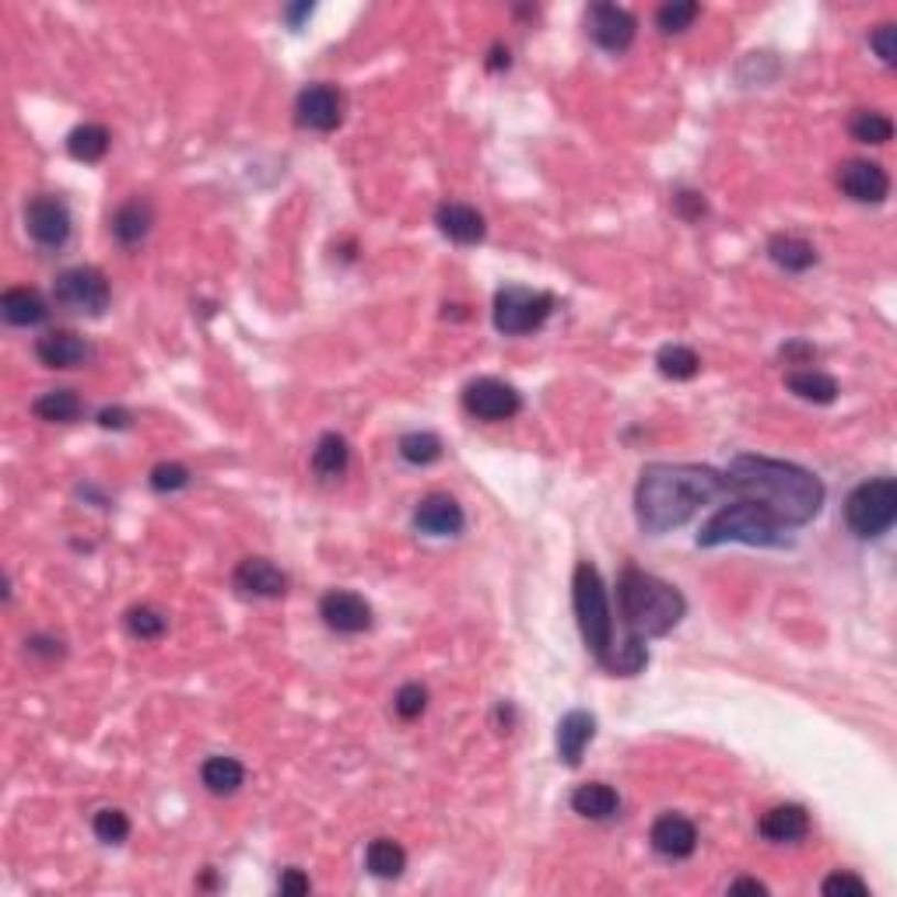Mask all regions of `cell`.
<instances>
[{"mask_svg":"<svg viewBox=\"0 0 897 897\" xmlns=\"http://www.w3.org/2000/svg\"><path fill=\"white\" fill-rule=\"evenodd\" d=\"M435 225H438V232H442L446 239H452L456 245H477L484 236H488V225H484V215L481 211H473L470 204H442L435 211Z\"/></svg>","mask_w":897,"mask_h":897,"instance_id":"19","label":"cell"},{"mask_svg":"<svg viewBox=\"0 0 897 897\" xmlns=\"http://www.w3.org/2000/svg\"><path fill=\"white\" fill-rule=\"evenodd\" d=\"M617 606L627 624V632L638 638H663L687 614V600L677 586L648 576L642 568L627 565L617 582Z\"/></svg>","mask_w":897,"mask_h":897,"instance_id":"4","label":"cell"},{"mask_svg":"<svg viewBox=\"0 0 897 897\" xmlns=\"http://www.w3.org/2000/svg\"><path fill=\"white\" fill-rule=\"evenodd\" d=\"M550 313H555V295L547 292L508 284V288L494 295V327L505 337H523V333L540 330Z\"/></svg>","mask_w":897,"mask_h":897,"instance_id":"7","label":"cell"},{"mask_svg":"<svg viewBox=\"0 0 897 897\" xmlns=\"http://www.w3.org/2000/svg\"><path fill=\"white\" fill-rule=\"evenodd\" d=\"M200 778H204L207 792L232 796V792H239V786L245 781V768L239 765L236 757H207L204 768H200Z\"/></svg>","mask_w":897,"mask_h":897,"instance_id":"30","label":"cell"},{"mask_svg":"<svg viewBox=\"0 0 897 897\" xmlns=\"http://www.w3.org/2000/svg\"><path fill=\"white\" fill-rule=\"evenodd\" d=\"M820 890H824L828 897H866L869 884L863 880V876L849 873V869H838V873L828 876L824 884H820Z\"/></svg>","mask_w":897,"mask_h":897,"instance_id":"39","label":"cell"},{"mask_svg":"<svg viewBox=\"0 0 897 897\" xmlns=\"http://www.w3.org/2000/svg\"><path fill=\"white\" fill-rule=\"evenodd\" d=\"M733 894H768V887L761 884V880H751V876H740V880L730 884Z\"/></svg>","mask_w":897,"mask_h":897,"instance_id":"45","label":"cell"},{"mask_svg":"<svg viewBox=\"0 0 897 897\" xmlns=\"http://www.w3.org/2000/svg\"><path fill=\"white\" fill-rule=\"evenodd\" d=\"M789 393H796L799 400H810V404H834L838 400V383L820 369H796L786 375Z\"/></svg>","mask_w":897,"mask_h":897,"instance_id":"27","label":"cell"},{"mask_svg":"<svg viewBox=\"0 0 897 897\" xmlns=\"http://www.w3.org/2000/svg\"><path fill=\"white\" fill-rule=\"evenodd\" d=\"M232 582L239 593L245 597H260V600H277L288 593V576L266 558H245L232 571Z\"/></svg>","mask_w":897,"mask_h":897,"instance_id":"16","label":"cell"},{"mask_svg":"<svg viewBox=\"0 0 897 897\" xmlns=\"http://www.w3.org/2000/svg\"><path fill=\"white\" fill-rule=\"evenodd\" d=\"M414 526L428 533V537H456V533H463L467 515H463V505L456 502L452 494L435 491L414 508Z\"/></svg>","mask_w":897,"mask_h":897,"instance_id":"15","label":"cell"},{"mask_svg":"<svg viewBox=\"0 0 897 897\" xmlns=\"http://www.w3.org/2000/svg\"><path fill=\"white\" fill-rule=\"evenodd\" d=\"M0 313L11 322V327H40L50 316L46 298L35 288H8L0 295Z\"/></svg>","mask_w":897,"mask_h":897,"instance_id":"22","label":"cell"},{"mask_svg":"<svg viewBox=\"0 0 897 897\" xmlns=\"http://www.w3.org/2000/svg\"><path fill=\"white\" fill-rule=\"evenodd\" d=\"M127 627H130L133 638L155 642V638L165 635L168 621H165V614H158L155 606H133V610H127Z\"/></svg>","mask_w":897,"mask_h":897,"instance_id":"37","label":"cell"},{"mask_svg":"<svg viewBox=\"0 0 897 897\" xmlns=\"http://www.w3.org/2000/svg\"><path fill=\"white\" fill-rule=\"evenodd\" d=\"M151 225H155V211H151L147 200H127L117 215H112V236L123 245H138L147 239Z\"/></svg>","mask_w":897,"mask_h":897,"instance_id":"24","label":"cell"},{"mask_svg":"<svg viewBox=\"0 0 897 897\" xmlns=\"http://www.w3.org/2000/svg\"><path fill=\"white\" fill-rule=\"evenodd\" d=\"M91 831H95V838H99V842H106V845H123L127 838H130V817H127L123 810L106 807V810L95 813Z\"/></svg>","mask_w":897,"mask_h":897,"instance_id":"36","label":"cell"},{"mask_svg":"<svg viewBox=\"0 0 897 897\" xmlns=\"http://www.w3.org/2000/svg\"><path fill=\"white\" fill-rule=\"evenodd\" d=\"M571 810L586 820H610L621 810V796L617 789H610L606 781H586V786L571 792Z\"/></svg>","mask_w":897,"mask_h":897,"instance_id":"23","label":"cell"},{"mask_svg":"<svg viewBox=\"0 0 897 897\" xmlns=\"http://www.w3.org/2000/svg\"><path fill=\"white\" fill-rule=\"evenodd\" d=\"M586 32L589 40H593L600 50L606 53H621L635 43V32H638V22L635 14L627 8H617V4H593L586 11Z\"/></svg>","mask_w":897,"mask_h":897,"instance_id":"10","label":"cell"},{"mask_svg":"<svg viewBox=\"0 0 897 897\" xmlns=\"http://www.w3.org/2000/svg\"><path fill=\"white\" fill-rule=\"evenodd\" d=\"M571 603H576V617H579V632L586 648L606 666L614 677H635L645 670L648 663V648L645 638L638 635H617L614 632V614H610V597L606 586L600 579V571L582 561L576 568V579H571Z\"/></svg>","mask_w":897,"mask_h":897,"instance_id":"3","label":"cell"},{"mask_svg":"<svg viewBox=\"0 0 897 897\" xmlns=\"http://www.w3.org/2000/svg\"><path fill=\"white\" fill-rule=\"evenodd\" d=\"M351 463V446H348V438L337 435V431H327L316 442L313 449V470L322 477V481H337V477H343V470H348Z\"/></svg>","mask_w":897,"mask_h":897,"instance_id":"25","label":"cell"},{"mask_svg":"<svg viewBox=\"0 0 897 897\" xmlns=\"http://www.w3.org/2000/svg\"><path fill=\"white\" fill-rule=\"evenodd\" d=\"M768 256L775 266H781V271H789V274H803L817 263V250L799 236H775L768 242Z\"/></svg>","mask_w":897,"mask_h":897,"instance_id":"26","label":"cell"},{"mask_svg":"<svg viewBox=\"0 0 897 897\" xmlns=\"http://www.w3.org/2000/svg\"><path fill=\"white\" fill-rule=\"evenodd\" d=\"M648 842L666 858H687L698 849V828L680 813H663L648 831Z\"/></svg>","mask_w":897,"mask_h":897,"instance_id":"18","label":"cell"},{"mask_svg":"<svg viewBox=\"0 0 897 897\" xmlns=\"http://www.w3.org/2000/svg\"><path fill=\"white\" fill-rule=\"evenodd\" d=\"M869 46L876 50V56H880V61H884L887 67H894V61H897V29H894L890 22L876 25V29L869 32Z\"/></svg>","mask_w":897,"mask_h":897,"instance_id":"41","label":"cell"},{"mask_svg":"<svg viewBox=\"0 0 897 897\" xmlns=\"http://www.w3.org/2000/svg\"><path fill=\"white\" fill-rule=\"evenodd\" d=\"M674 204H677V215L683 221H698L704 215V197L694 194V189H680V194L674 197Z\"/></svg>","mask_w":897,"mask_h":897,"instance_id":"42","label":"cell"},{"mask_svg":"<svg viewBox=\"0 0 897 897\" xmlns=\"http://www.w3.org/2000/svg\"><path fill=\"white\" fill-rule=\"evenodd\" d=\"M656 365L666 379L683 383V379H694L701 372V358L691 348H683V343H670V348H663L656 354Z\"/></svg>","mask_w":897,"mask_h":897,"instance_id":"33","label":"cell"},{"mask_svg":"<svg viewBox=\"0 0 897 897\" xmlns=\"http://www.w3.org/2000/svg\"><path fill=\"white\" fill-rule=\"evenodd\" d=\"M109 130L102 123H81V127H74L70 130V138H67V151H70V158H78L85 165H95V162H102L106 158V151H109Z\"/></svg>","mask_w":897,"mask_h":897,"instance_id":"28","label":"cell"},{"mask_svg":"<svg viewBox=\"0 0 897 897\" xmlns=\"http://www.w3.org/2000/svg\"><path fill=\"white\" fill-rule=\"evenodd\" d=\"M722 544H751V547H786L789 533L775 515L751 499H740L719 508L698 533V547H722Z\"/></svg>","mask_w":897,"mask_h":897,"instance_id":"5","label":"cell"},{"mask_svg":"<svg viewBox=\"0 0 897 897\" xmlns=\"http://www.w3.org/2000/svg\"><path fill=\"white\" fill-rule=\"evenodd\" d=\"M281 894H309V876H305L302 869H284L281 873V880H277Z\"/></svg>","mask_w":897,"mask_h":897,"instance_id":"43","label":"cell"},{"mask_svg":"<svg viewBox=\"0 0 897 897\" xmlns=\"http://www.w3.org/2000/svg\"><path fill=\"white\" fill-rule=\"evenodd\" d=\"M147 484L155 488L158 494H172V491H183L189 484V470L183 463H158L151 470Z\"/></svg>","mask_w":897,"mask_h":897,"instance_id":"40","label":"cell"},{"mask_svg":"<svg viewBox=\"0 0 897 897\" xmlns=\"http://www.w3.org/2000/svg\"><path fill=\"white\" fill-rule=\"evenodd\" d=\"M726 477H730L733 494L765 505L786 529L807 526L820 512V505H824V484H820V477L786 460L736 456Z\"/></svg>","mask_w":897,"mask_h":897,"instance_id":"2","label":"cell"},{"mask_svg":"<svg viewBox=\"0 0 897 897\" xmlns=\"http://www.w3.org/2000/svg\"><path fill=\"white\" fill-rule=\"evenodd\" d=\"M897 519V484L890 477H876V481L858 484L845 502V523L855 537H880Z\"/></svg>","mask_w":897,"mask_h":897,"instance_id":"6","label":"cell"},{"mask_svg":"<svg viewBox=\"0 0 897 897\" xmlns=\"http://www.w3.org/2000/svg\"><path fill=\"white\" fill-rule=\"evenodd\" d=\"M25 228L29 236L46 245V250H56V245H64L67 236H70V211L64 200L56 197H35L29 200L25 207Z\"/></svg>","mask_w":897,"mask_h":897,"instance_id":"13","label":"cell"},{"mask_svg":"<svg viewBox=\"0 0 897 897\" xmlns=\"http://www.w3.org/2000/svg\"><path fill=\"white\" fill-rule=\"evenodd\" d=\"M701 14V8L694 0H670V4H663L656 11V25L666 32V35H677V32H687L694 25V18Z\"/></svg>","mask_w":897,"mask_h":897,"instance_id":"35","label":"cell"},{"mask_svg":"<svg viewBox=\"0 0 897 897\" xmlns=\"http://www.w3.org/2000/svg\"><path fill=\"white\" fill-rule=\"evenodd\" d=\"M733 494L730 477L698 463H648L635 488L638 526L653 537H663L683 526L701 505H712Z\"/></svg>","mask_w":897,"mask_h":897,"instance_id":"1","label":"cell"},{"mask_svg":"<svg viewBox=\"0 0 897 897\" xmlns=\"http://www.w3.org/2000/svg\"><path fill=\"white\" fill-rule=\"evenodd\" d=\"M463 407L470 417H477V422H508V417H515L523 411V396L515 386L502 383V379H473V383H467L463 390Z\"/></svg>","mask_w":897,"mask_h":897,"instance_id":"9","label":"cell"},{"mask_svg":"<svg viewBox=\"0 0 897 897\" xmlns=\"http://www.w3.org/2000/svg\"><path fill=\"white\" fill-rule=\"evenodd\" d=\"M319 617L340 635H361L372 627V606L358 593H351V589H330L319 600Z\"/></svg>","mask_w":897,"mask_h":897,"instance_id":"14","label":"cell"},{"mask_svg":"<svg viewBox=\"0 0 897 897\" xmlns=\"http://www.w3.org/2000/svg\"><path fill=\"white\" fill-rule=\"evenodd\" d=\"M53 298L70 313L102 316L109 309V281L99 266H67L53 281Z\"/></svg>","mask_w":897,"mask_h":897,"instance_id":"8","label":"cell"},{"mask_svg":"<svg viewBox=\"0 0 897 897\" xmlns=\"http://www.w3.org/2000/svg\"><path fill=\"white\" fill-rule=\"evenodd\" d=\"M396 449L411 467H431L442 460V438L431 431H407Z\"/></svg>","mask_w":897,"mask_h":897,"instance_id":"32","label":"cell"},{"mask_svg":"<svg viewBox=\"0 0 897 897\" xmlns=\"http://www.w3.org/2000/svg\"><path fill=\"white\" fill-rule=\"evenodd\" d=\"M295 120L305 127V130H319V133H330L340 127L343 120V99L333 85H309L298 91V102H295Z\"/></svg>","mask_w":897,"mask_h":897,"instance_id":"11","label":"cell"},{"mask_svg":"<svg viewBox=\"0 0 897 897\" xmlns=\"http://www.w3.org/2000/svg\"><path fill=\"white\" fill-rule=\"evenodd\" d=\"M428 709V687L425 683H404L393 698V712L404 719V722H414L422 719Z\"/></svg>","mask_w":897,"mask_h":897,"instance_id":"38","label":"cell"},{"mask_svg":"<svg viewBox=\"0 0 897 897\" xmlns=\"http://www.w3.org/2000/svg\"><path fill=\"white\" fill-rule=\"evenodd\" d=\"M309 14H313V4H298V8H288V11H284V18H288V22H292L295 29H298L302 18H309Z\"/></svg>","mask_w":897,"mask_h":897,"instance_id":"46","label":"cell"},{"mask_svg":"<svg viewBox=\"0 0 897 897\" xmlns=\"http://www.w3.org/2000/svg\"><path fill=\"white\" fill-rule=\"evenodd\" d=\"M35 354L46 369H81L91 358V348L74 330H50L35 340Z\"/></svg>","mask_w":897,"mask_h":897,"instance_id":"17","label":"cell"},{"mask_svg":"<svg viewBox=\"0 0 897 897\" xmlns=\"http://www.w3.org/2000/svg\"><path fill=\"white\" fill-rule=\"evenodd\" d=\"M365 866L379 880H393V876L407 869V852L400 842H393V838H375L365 849Z\"/></svg>","mask_w":897,"mask_h":897,"instance_id":"29","label":"cell"},{"mask_svg":"<svg viewBox=\"0 0 897 897\" xmlns=\"http://www.w3.org/2000/svg\"><path fill=\"white\" fill-rule=\"evenodd\" d=\"M99 425H102V428H127V425H130V414L120 411V407H117V411L109 407V411L99 414Z\"/></svg>","mask_w":897,"mask_h":897,"instance_id":"44","label":"cell"},{"mask_svg":"<svg viewBox=\"0 0 897 897\" xmlns=\"http://www.w3.org/2000/svg\"><path fill=\"white\" fill-rule=\"evenodd\" d=\"M838 186H842V194L852 197L855 204H884L890 194V176L884 165L852 158L838 168Z\"/></svg>","mask_w":897,"mask_h":897,"instance_id":"12","label":"cell"},{"mask_svg":"<svg viewBox=\"0 0 897 897\" xmlns=\"http://www.w3.org/2000/svg\"><path fill=\"white\" fill-rule=\"evenodd\" d=\"M32 414L53 425H67L74 417H81V400L74 390H50L32 404Z\"/></svg>","mask_w":897,"mask_h":897,"instance_id":"31","label":"cell"},{"mask_svg":"<svg viewBox=\"0 0 897 897\" xmlns=\"http://www.w3.org/2000/svg\"><path fill=\"white\" fill-rule=\"evenodd\" d=\"M757 831H761V838H768V842H775V845H789V842H799V838H807L810 813L799 803H781L761 817Z\"/></svg>","mask_w":897,"mask_h":897,"instance_id":"20","label":"cell"},{"mask_svg":"<svg viewBox=\"0 0 897 897\" xmlns=\"http://www.w3.org/2000/svg\"><path fill=\"white\" fill-rule=\"evenodd\" d=\"M593 736H597V719L593 715L582 712V709L568 712L558 722V757L565 761L568 768H576L582 761V754H586V747L593 743Z\"/></svg>","mask_w":897,"mask_h":897,"instance_id":"21","label":"cell"},{"mask_svg":"<svg viewBox=\"0 0 897 897\" xmlns=\"http://www.w3.org/2000/svg\"><path fill=\"white\" fill-rule=\"evenodd\" d=\"M852 138L855 141H863V144H887L894 138V123L890 117H884V112H876V109H858L852 123Z\"/></svg>","mask_w":897,"mask_h":897,"instance_id":"34","label":"cell"}]
</instances>
